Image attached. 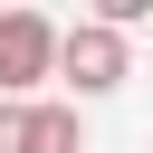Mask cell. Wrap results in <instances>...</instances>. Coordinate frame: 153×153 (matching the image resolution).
Segmentation results:
<instances>
[{"label":"cell","instance_id":"cell-4","mask_svg":"<svg viewBox=\"0 0 153 153\" xmlns=\"http://www.w3.org/2000/svg\"><path fill=\"white\" fill-rule=\"evenodd\" d=\"M0 153H19V105H0Z\"/></svg>","mask_w":153,"mask_h":153},{"label":"cell","instance_id":"cell-2","mask_svg":"<svg viewBox=\"0 0 153 153\" xmlns=\"http://www.w3.org/2000/svg\"><path fill=\"white\" fill-rule=\"evenodd\" d=\"M57 76V19L48 10H0V105H29V86Z\"/></svg>","mask_w":153,"mask_h":153},{"label":"cell","instance_id":"cell-1","mask_svg":"<svg viewBox=\"0 0 153 153\" xmlns=\"http://www.w3.org/2000/svg\"><path fill=\"white\" fill-rule=\"evenodd\" d=\"M124 76H134V48H124L105 19L57 29V86H67V96H115Z\"/></svg>","mask_w":153,"mask_h":153},{"label":"cell","instance_id":"cell-3","mask_svg":"<svg viewBox=\"0 0 153 153\" xmlns=\"http://www.w3.org/2000/svg\"><path fill=\"white\" fill-rule=\"evenodd\" d=\"M19 153H86V124L67 96H29L19 105Z\"/></svg>","mask_w":153,"mask_h":153}]
</instances>
